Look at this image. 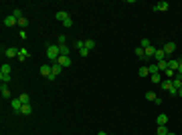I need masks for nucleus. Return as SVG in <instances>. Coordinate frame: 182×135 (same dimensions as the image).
<instances>
[{"label": "nucleus", "mask_w": 182, "mask_h": 135, "mask_svg": "<svg viewBox=\"0 0 182 135\" xmlns=\"http://www.w3.org/2000/svg\"><path fill=\"white\" fill-rule=\"evenodd\" d=\"M59 56H61L59 45H49V46H47V58H49V61L57 63V61H59Z\"/></svg>", "instance_id": "nucleus-1"}, {"label": "nucleus", "mask_w": 182, "mask_h": 135, "mask_svg": "<svg viewBox=\"0 0 182 135\" xmlns=\"http://www.w3.org/2000/svg\"><path fill=\"white\" fill-rule=\"evenodd\" d=\"M10 107H12V111H14V113H20V109H23V101L16 97V99H12V101H10Z\"/></svg>", "instance_id": "nucleus-2"}, {"label": "nucleus", "mask_w": 182, "mask_h": 135, "mask_svg": "<svg viewBox=\"0 0 182 135\" xmlns=\"http://www.w3.org/2000/svg\"><path fill=\"white\" fill-rule=\"evenodd\" d=\"M57 63H59V65H61L63 69H67V67H71V56L61 55V56H59V61H57Z\"/></svg>", "instance_id": "nucleus-3"}, {"label": "nucleus", "mask_w": 182, "mask_h": 135, "mask_svg": "<svg viewBox=\"0 0 182 135\" xmlns=\"http://www.w3.org/2000/svg\"><path fill=\"white\" fill-rule=\"evenodd\" d=\"M162 51H164V53H166V55H172V53H174V51H176V43H166V45L162 46Z\"/></svg>", "instance_id": "nucleus-4"}, {"label": "nucleus", "mask_w": 182, "mask_h": 135, "mask_svg": "<svg viewBox=\"0 0 182 135\" xmlns=\"http://www.w3.org/2000/svg\"><path fill=\"white\" fill-rule=\"evenodd\" d=\"M39 73H41L43 77H47V79H49V77H51V73H53V69H51V65H43V67L39 69Z\"/></svg>", "instance_id": "nucleus-5"}, {"label": "nucleus", "mask_w": 182, "mask_h": 135, "mask_svg": "<svg viewBox=\"0 0 182 135\" xmlns=\"http://www.w3.org/2000/svg\"><path fill=\"white\" fill-rule=\"evenodd\" d=\"M168 8H170V4H168V2H158V4L154 6V10H156V12H166Z\"/></svg>", "instance_id": "nucleus-6"}, {"label": "nucleus", "mask_w": 182, "mask_h": 135, "mask_svg": "<svg viewBox=\"0 0 182 135\" xmlns=\"http://www.w3.org/2000/svg\"><path fill=\"white\" fill-rule=\"evenodd\" d=\"M4 55L8 56V58H12V56H18V48H14V46H8V48L4 51Z\"/></svg>", "instance_id": "nucleus-7"}, {"label": "nucleus", "mask_w": 182, "mask_h": 135, "mask_svg": "<svg viewBox=\"0 0 182 135\" xmlns=\"http://www.w3.org/2000/svg\"><path fill=\"white\" fill-rule=\"evenodd\" d=\"M154 58H156V63H160V61H166V53H164L162 48H156V55H154Z\"/></svg>", "instance_id": "nucleus-8"}, {"label": "nucleus", "mask_w": 182, "mask_h": 135, "mask_svg": "<svg viewBox=\"0 0 182 135\" xmlns=\"http://www.w3.org/2000/svg\"><path fill=\"white\" fill-rule=\"evenodd\" d=\"M14 24H18V20H16V18H14V16H6V18H4V26H14Z\"/></svg>", "instance_id": "nucleus-9"}, {"label": "nucleus", "mask_w": 182, "mask_h": 135, "mask_svg": "<svg viewBox=\"0 0 182 135\" xmlns=\"http://www.w3.org/2000/svg\"><path fill=\"white\" fill-rule=\"evenodd\" d=\"M154 55H156V48H154V46H148V48H144V56H146V58H152Z\"/></svg>", "instance_id": "nucleus-10"}, {"label": "nucleus", "mask_w": 182, "mask_h": 135, "mask_svg": "<svg viewBox=\"0 0 182 135\" xmlns=\"http://www.w3.org/2000/svg\"><path fill=\"white\" fill-rule=\"evenodd\" d=\"M53 73H51V75H53V77H57V75H61V71H63V67H61V65H59V63H53Z\"/></svg>", "instance_id": "nucleus-11"}, {"label": "nucleus", "mask_w": 182, "mask_h": 135, "mask_svg": "<svg viewBox=\"0 0 182 135\" xmlns=\"http://www.w3.org/2000/svg\"><path fill=\"white\" fill-rule=\"evenodd\" d=\"M160 85H162V89H164V91H170L172 87H174V85H172V79H164Z\"/></svg>", "instance_id": "nucleus-12"}, {"label": "nucleus", "mask_w": 182, "mask_h": 135, "mask_svg": "<svg viewBox=\"0 0 182 135\" xmlns=\"http://www.w3.org/2000/svg\"><path fill=\"white\" fill-rule=\"evenodd\" d=\"M156 65H158L160 73H166V71H168V61H160V63H156Z\"/></svg>", "instance_id": "nucleus-13"}, {"label": "nucleus", "mask_w": 182, "mask_h": 135, "mask_svg": "<svg viewBox=\"0 0 182 135\" xmlns=\"http://www.w3.org/2000/svg\"><path fill=\"white\" fill-rule=\"evenodd\" d=\"M83 43H85V48H87V51H93V48H95V40H93V38H85Z\"/></svg>", "instance_id": "nucleus-14"}, {"label": "nucleus", "mask_w": 182, "mask_h": 135, "mask_svg": "<svg viewBox=\"0 0 182 135\" xmlns=\"http://www.w3.org/2000/svg\"><path fill=\"white\" fill-rule=\"evenodd\" d=\"M156 121H158V125H166V123H168V117H166V113H160Z\"/></svg>", "instance_id": "nucleus-15"}, {"label": "nucleus", "mask_w": 182, "mask_h": 135, "mask_svg": "<svg viewBox=\"0 0 182 135\" xmlns=\"http://www.w3.org/2000/svg\"><path fill=\"white\" fill-rule=\"evenodd\" d=\"M26 56H28V51H26V48H20V51H18V56H16V58H18L20 63H23Z\"/></svg>", "instance_id": "nucleus-16"}, {"label": "nucleus", "mask_w": 182, "mask_h": 135, "mask_svg": "<svg viewBox=\"0 0 182 135\" xmlns=\"http://www.w3.org/2000/svg\"><path fill=\"white\" fill-rule=\"evenodd\" d=\"M178 63H180V61H174V58H170V61H168V69L176 73V69H178Z\"/></svg>", "instance_id": "nucleus-17"}, {"label": "nucleus", "mask_w": 182, "mask_h": 135, "mask_svg": "<svg viewBox=\"0 0 182 135\" xmlns=\"http://www.w3.org/2000/svg\"><path fill=\"white\" fill-rule=\"evenodd\" d=\"M20 113H23V115H31V113H33V107H31V103H26V105H23V109H20Z\"/></svg>", "instance_id": "nucleus-18"}, {"label": "nucleus", "mask_w": 182, "mask_h": 135, "mask_svg": "<svg viewBox=\"0 0 182 135\" xmlns=\"http://www.w3.org/2000/svg\"><path fill=\"white\" fill-rule=\"evenodd\" d=\"M170 131L166 129V125H158V129H156V135H168Z\"/></svg>", "instance_id": "nucleus-19"}, {"label": "nucleus", "mask_w": 182, "mask_h": 135, "mask_svg": "<svg viewBox=\"0 0 182 135\" xmlns=\"http://www.w3.org/2000/svg\"><path fill=\"white\" fill-rule=\"evenodd\" d=\"M0 93H2V97H4V99H10V91H8L6 85H2V87H0Z\"/></svg>", "instance_id": "nucleus-20"}, {"label": "nucleus", "mask_w": 182, "mask_h": 135, "mask_svg": "<svg viewBox=\"0 0 182 135\" xmlns=\"http://www.w3.org/2000/svg\"><path fill=\"white\" fill-rule=\"evenodd\" d=\"M0 81H2V85H8L10 83V75L8 73H0Z\"/></svg>", "instance_id": "nucleus-21"}, {"label": "nucleus", "mask_w": 182, "mask_h": 135, "mask_svg": "<svg viewBox=\"0 0 182 135\" xmlns=\"http://www.w3.org/2000/svg\"><path fill=\"white\" fill-rule=\"evenodd\" d=\"M67 18H69V14H67L65 10H59V12H57V20H61V22H63V20H67Z\"/></svg>", "instance_id": "nucleus-22"}, {"label": "nucleus", "mask_w": 182, "mask_h": 135, "mask_svg": "<svg viewBox=\"0 0 182 135\" xmlns=\"http://www.w3.org/2000/svg\"><path fill=\"white\" fill-rule=\"evenodd\" d=\"M12 16H14L16 20H20V18H24V16H23V10H20V8H14V10H12Z\"/></svg>", "instance_id": "nucleus-23"}, {"label": "nucleus", "mask_w": 182, "mask_h": 135, "mask_svg": "<svg viewBox=\"0 0 182 135\" xmlns=\"http://www.w3.org/2000/svg\"><path fill=\"white\" fill-rule=\"evenodd\" d=\"M146 99H148V101H154V103H156V99H158V95H156L154 91H148V93H146Z\"/></svg>", "instance_id": "nucleus-24"}, {"label": "nucleus", "mask_w": 182, "mask_h": 135, "mask_svg": "<svg viewBox=\"0 0 182 135\" xmlns=\"http://www.w3.org/2000/svg\"><path fill=\"white\" fill-rule=\"evenodd\" d=\"M172 85H174V89H180L182 87V79L180 77H174V79H172Z\"/></svg>", "instance_id": "nucleus-25"}, {"label": "nucleus", "mask_w": 182, "mask_h": 135, "mask_svg": "<svg viewBox=\"0 0 182 135\" xmlns=\"http://www.w3.org/2000/svg\"><path fill=\"white\" fill-rule=\"evenodd\" d=\"M138 75H140V77H148V75H150V69L148 67H142L140 71H138Z\"/></svg>", "instance_id": "nucleus-26"}, {"label": "nucleus", "mask_w": 182, "mask_h": 135, "mask_svg": "<svg viewBox=\"0 0 182 135\" xmlns=\"http://www.w3.org/2000/svg\"><path fill=\"white\" fill-rule=\"evenodd\" d=\"M59 51H61V55L69 56V46L67 45H59Z\"/></svg>", "instance_id": "nucleus-27"}, {"label": "nucleus", "mask_w": 182, "mask_h": 135, "mask_svg": "<svg viewBox=\"0 0 182 135\" xmlns=\"http://www.w3.org/2000/svg\"><path fill=\"white\" fill-rule=\"evenodd\" d=\"M152 83H154V85H160V83H162V77H160V73L152 75Z\"/></svg>", "instance_id": "nucleus-28"}, {"label": "nucleus", "mask_w": 182, "mask_h": 135, "mask_svg": "<svg viewBox=\"0 0 182 135\" xmlns=\"http://www.w3.org/2000/svg\"><path fill=\"white\" fill-rule=\"evenodd\" d=\"M73 46H75L77 51H81V48H85V43H83V40H75V43H73Z\"/></svg>", "instance_id": "nucleus-29"}, {"label": "nucleus", "mask_w": 182, "mask_h": 135, "mask_svg": "<svg viewBox=\"0 0 182 135\" xmlns=\"http://www.w3.org/2000/svg\"><path fill=\"white\" fill-rule=\"evenodd\" d=\"M140 46H142V48H148V46H152V45H150L148 38H142V40H140Z\"/></svg>", "instance_id": "nucleus-30"}, {"label": "nucleus", "mask_w": 182, "mask_h": 135, "mask_svg": "<svg viewBox=\"0 0 182 135\" xmlns=\"http://www.w3.org/2000/svg\"><path fill=\"white\" fill-rule=\"evenodd\" d=\"M18 99H20V101H23V105H26V103L31 101V97H28V95H26V93H23V95H20V97H18Z\"/></svg>", "instance_id": "nucleus-31"}, {"label": "nucleus", "mask_w": 182, "mask_h": 135, "mask_svg": "<svg viewBox=\"0 0 182 135\" xmlns=\"http://www.w3.org/2000/svg\"><path fill=\"white\" fill-rule=\"evenodd\" d=\"M18 26H20V30L26 28V26H28V20H26V18H20V20H18Z\"/></svg>", "instance_id": "nucleus-32"}, {"label": "nucleus", "mask_w": 182, "mask_h": 135, "mask_svg": "<svg viewBox=\"0 0 182 135\" xmlns=\"http://www.w3.org/2000/svg\"><path fill=\"white\" fill-rule=\"evenodd\" d=\"M65 43H67V36L59 34V36H57V45H65Z\"/></svg>", "instance_id": "nucleus-33"}, {"label": "nucleus", "mask_w": 182, "mask_h": 135, "mask_svg": "<svg viewBox=\"0 0 182 135\" xmlns=\"http://www.w3.org/2000/svg\"><path fill=\"white\" fill-rule=\"evenodd\" d=\"M150 75H156V73H160V71H158V65H150Z\"/></svg>", "instance_id": "nucleus-34"}, {"label": "nucleus", "mask_w": 182, "mask_h": 135, "mask_svg": "<svg viewBox=\"0 0 182 135\" xmlns=\"http://www.w3.org/2000/svg\"><path fill=\"white\" fill-rule=\"evenodd\" d=\"M0 73H8V75H10V65H8V63H6V65H2Z\"/></svg>", "instance_id": "nucleus-35"}, {"label": "nucleus", "mask_w": 182, "mask_h": 135, "mask_svg": "<svg viewBox=\"0 0 182 135\" xmlns=\"http://www.w3.org/2000/svg\"><path fill=\"white\" fill-rule=\"evenodd\" d=\"M136 55L140 56V58H146V56H144V48H142V46H138V48H136Z\"/></svg>", "instance_id": "nucleus-36"}, {"label": "nucleus", "mask_w": 182, "mask_h": 135, "mask_svg": "<svg viewBox=\"0 0 182 135\" xmlns=\"http://www.w3.org/2000/svg\"><path fill=\"white\" fill-rule=\"evenodd\" d=\"M63 26H67V28H71V26H73V20H71V16H69L67 20H63Z\"/></svg>", "instance_id": "nucleus-37"}, {"label": "nucleus", "mask_w": 182, "mask_h": 135, "mask_svg": "<svg viewBox=\"0 0 182 135\" xmlns=\"http://www.w3.org/2000/svg\"><path fill=\"white\" fill-rule=\"evenodd\" d=\"M176 77L182 79V63H178V69H176Z\"/></svg>", "instance_id": "nucleus-38"}, {"label": "nucleus", "mask_w": 182, "mask_h": 135, "mask_svg": "<svg viewBox=\"0 0 182 135\" xmlns=\"http://www.w3.org/2000/svg\"><path fill=\"white\" fill-rule=\"evenodd\" d=\"M166 79H174V71H170V69L166 71Z\"/></svg>", "instance_id": "nucleus-39"}, {"label": "nucleus", "mask_w": 182, "mask_h": 135, "mask_svg": "<svg viewBox=\"0 0 182 135\" xmlns=\"http://www.w3.org/2000/svg\"><path fill=\"white\" fill-rule=\"evenodd\" d=\"M79 55H81V56H83V58H85V56L89 55V51H87V48H81V51H79Z\"/></svg>", "instance_id": "nucleus-40"}, {"label": "nucleus", "mask_w": 182, "mask_h": 135, "mask_svg": "<svg viewBox=\"0 0 182 135\" xmlns=\"http://www.w3.org/2000/svg\"><path fill=\"white\" fill-rule=\"evenodd\" d=\"M168 93H170L172 97H176V95H178V89H174V87H172V89H170V91H168Z\"/></svg>", "instance_id": "nucleus-41"}, {"label": "nucleus", "mask_w": 182, "mask_h": 135, "mask_svg": "<svg viewBox=\"0 0 182 135\" xmlns=\"http://www.w3.org/2000/svg\"><path fill=\"white\" fill-rule=\"evenodd\" d=\"M178 97H182V87H180V89H178Z\"/></svg>", "instance_id": "nucleus-42"}, {"label": "nucleus", "mask_w": 182, "mask_h": 135, "mask_svg": "<svg viewBox=\"0 0 182 135\" xmlns=\"http://www.w3.org/2000/svg\"><path fill=\"white\" fill-rule=\"evenodd\" d=\"M97 135H109V133H105V131H99V133H97Z\"/></svg>", "instance_id": "nucleus-43"}, {"label": "nucleus", "mask_w": 182, "mask_h": 135, "mask_svg": "<svg viewBox=\"0 0 182 135\" xmlns=\"http://www.w3.org/2000/svg\"><path fill=\"white\" fill-rule=\"evenodd\" d=\"M168 135H176V133H168Z\"/></svg>", "instance_id": "nucleus-44"}, {"label": "nucleus", "mask_w": 182, "mask_h": 135, "mask_svg": "<svg viewBox=\"0 0 182 135\" xmlns=\"http://www.w3.org/2000/svg\"><path fill=\"white\" fill-rule=\"evenodd\" d=\"M180 63H182V58H180Z\"/></svg>", "instance_id": "nucleus-45"}]
</instances>
